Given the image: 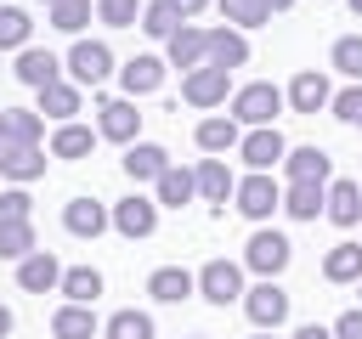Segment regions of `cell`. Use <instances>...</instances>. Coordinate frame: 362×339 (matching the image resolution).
Segmentation results:
<instances>
[{"mask_svg": "<svg viewBox=\"0 0 362 339\" xmlns=\"http://www.w3.org/2000/svg\"><path fill=\"white\" fill-rule=\"evenodd\" d=\"M277 113H283V90L255 79V85L232 90V113L226 119H238V130H260V124H277Z\"/></svg>", "mask_w": 362, "mask_h": 339, "instance_id": "6da1fadb", "label": "cell"}, {"mask_svg": "<svg viewBox=\"0 0 362 339\" xmlns=\"http://www.w3.org/2000/svg\"><path fill=\"white\" fill-rule=\"evenodd\" d=\"M232 203H238V215H249V220H266L272 209H283V186L272 181V170H249V175L232 186Z\"/></svg>", "mask_w": 362, "mask_h": 339, "instance_id": "7a4b0ae2", "label": "cell"}, {"mask_svg": "<svg viewBox=\"0 0 362 339\" xmlns=\"http://www.w3.org/2000/svg\"><path fill=\"white\" fill-rule=\"evenodd\" d=\"M288 260H294V243H288L283 232H266V226H260V232L243 243V266L260 271V277H272V282H277V271H283Z\"/></svg>", "mask_w": 362, "mask_h": 339, "instance_id": "3957f363", "label": "cell"}, {"mask_svg": "<svg viewBox=\"0 0 362 339\" xmlns=\"http://www.w3.org/2000/svg\"><path fill=\"white\" fill-rule=\"evenodd\" d=\"M192 282H198V294H204L209 305H232V299H243V266H238V260H209Z\"/></svg>", "mask_w": 362, "mask_h": 339, "instance_id": "277c9868", "label": "cell"}, {"mask_svg": "<svg viewBox=\"0 0 362 339\" xmlns=\"http://www.w3.org/2000/svg\"><path fill=\"white\" fill-rule=\"evenodd\" d=\"M136 130H141V113H136V102L130 96H107L102 107H96V136L102 141H136Z\"/></svg>", "mask_w": 362, "mask_h": 339, "instance_id": "5b68a950", "label": "cell"}, {"mask_svg": "<svg viewBox=\"0 0 362 339\" xmlns=\"http://www.w3.org/2000/svg\"><path fill=\"white\" fill-rule=\"evenodd\" d=\"M283 153H288V141H283V130H277V124L243 130V141H238V158H243L249 170H277V164H283Z\"/></svg>", "mask_w": 362, "mask_h": 339, "instance_id": "8992f818", "label": "cell"}, {"mask_svg": "<svg viewBox=\"0 0 362 339\" xmlns=\"http://www.w3.org/2000/svg\"><path fill=\"white\" fill-rule=\"evenodd\" d=\"M243 311H249L255 328H283V316H288V294H283L272 277H260L255 288H243Z\"/></svg>", "mask_w": 362, "mask_h": 339, "instance_id": "52a82bcc", "label": "cell"}, {"mask_svg": "<svg viewBox=\"0 0 362 339\" xmlns=\"http://www.w3.org/2000/svg\"><path fill=\"white\" fill-rule=\"evenodd\" d=\"M68 73H74V85H102V79L113 73V51H107L102 40H74Z\"/></svg>", "mask_w": 362, "mask_h": 339, "instance_id": "ba28073f", "label": "cell"}, {"mask_svg": "<svg viewBox=\"0 0 362 339\" xmlns=\"http://www.w3.org/2000/svg\"><path fill=\"white\" fill-rule=\"evenodd\" d=\"M107 226H119L124 237H153V226H158V203L141 198V192H130V198H119V203L107 209Z\"/></svg>", "mask_w": 362, "mask_h": 339, "instance_id": "9c48e42d", "label": "cell"}, {"mask_svg": "<svg viewBox=\"0 0 362 339\" xmlns=\"http://www.w3.org/2000/svg\"><path fill=\"white\" fill-rule=\"evenodd\" d=\"M226 90H232V73H226V68H209V62L192 68V73L181 79V96H187L192 107H221Z\"/></svg>", "mask_w": 362, "mask_h": 339, "instance_id": "30bf717a", "label": "cell"}, {"mask_svg": "<svg viewBox=\"0 0 362 339\" xmlns=\"http://www.w3.org/2000/svg\"><path fill=\"white\" fill-rule=\"evenodd\" d=\"M204 45H209V28L181 23V28L164 40V62H170V68H181V73H192V68H204Z\"/></svg>", "mask_w": 362, "mask_h": 339, "instance_id": "8fae6325", "label": "cell"}, {"mask_svg": "<svg viewBox=\"0 0 362 339\" xmlns=\"http://www.w3.org/2000/svg\"><path fill=\"white\" fill-rule=\"evenodd\" d=\"M328 96H334V85H328V73H317V68L294 73V79H288V90H283V102H288L294 113H322V107H328Z\"/></svg>", "mask_w": 362, "mask_h": 339, "instance_id": "7c38bea8", "label": "cell"}, {"mask_svg": "<svg viewBox=\"0 0 362 339\" xmlns=\"http://www.w3.org/2000/svg\"><path fill=\"white\" fill-rule=\"evenodd\" d=\"M164 56H153V51H141V56H130L124 68H119V85H124V96L136 102V96H147V90H158L164 85Z\"/></svg>", "mask_w": 362, "mask_h": 339, "instance_id": "4fadbf2b", "label": "cell"}, {"mask_svg": "<svg viewBox=\"0 0 362 339\" xmlns=\"http://www.w3.org/2000/svg\"><path fill=\"white\" fill-rule=\"evenodd\" d=\"M57 282H62V266H57L51 249H34L28 260H17V288L23 294H51Z\"/></svg>", "mask_w": 362, "mask_h": 339, "instance_id": "5bb4252c", "label": "cell"}, {"mask_svg": "<svg viewBox=\"0 0 362 339\" xmlns=\"http://www.w3.org/2000/svg\"><path fill=\"white\" fill-rule=\"evenodd\" d=\"M204 62L209 68H243L249 62V40L238 34V28H209V45H204Z\"/></svg>", "mask_w": 362, "mask_h": 339, "instance_id": "9a60e30c", "label": "cell"}, {"mask_svg": "<svg viewBox=\"0 0 362 339\" xmlns=\"http://www.w3.org/2000/svg\"><path fill=\"white\" fill-rule=\"evenodd\" d=\"M23 85H34V90H45V85H57L62 79V62L51 56V51H40V45H23L17 51V68H11Z\"/></svg>", "mask_w": 362, "mask_h": 339, "instance_id": "2e32d148", "label": "cell"}, {"mask_svg": "<svg viewBox=\"0 0 362 339\" xmlns=\"http://www.w3.org/2000/svg\"><path fill=\"white\" fill-rule=\"evenodd\" d=\"M164 170H170V153H164L158 141H130V147H124V175H130L136 186H141V181H158Z\"/></svg>", "mask_w": 362, "mask_h": 339, "instance_id": "e0dca14e", "label": "cell"}, {"mask_svg": "<svg viewBox=\"0 0 362 339\" xmlns=\"http://www.w3.org/2000/svg\"><path fill=\"white\" fill-rule=\"evenodd\" d=\"M283 175L288 181H334V158L322 147H288L283 153Z\"/></svg>", "mask_w": 362, "mask_h": 339, "instance_id": "ac0fdd59", "label": "cell"}, {"mask_svg": "<svg viewBox=\"0 0 362 339\" xmlns=\"http://www.w3.org/2000/svg\"><path fill=\"white\" fill-rule=\"evenodd\" d=\"M322 215H328L334 226H356V220H362V186H356V181H328Z\"/></svg>", "mask_w": 362, "mask_h": 339, "instance_id": "d6986e66", "label": "cell"}, {"mask_svg": "<svg viewBox=\"0 0 362 339\" xmlns=\"http://www.w3.org/2000/svg\"><path fill=\"white\" fill-rule=\"evenodd\" d=\"M192 141H198L204 153H238V141H243V130H238V119H226V113H209V119H198V130H192Z\"/></svg>", "mask_w": 362, "mask_h": 339, "instance_id": "ffe728a7", "label": "cell"}, {"mask_svg": "<svg viewBox=\"0 0 362 339\" xmlns=\"http://www.w3.org/2000/svg\"><path fill=\"white\" fill-rule=\"evenodd\" d=\"M192 186H198V198H209V203H226V198H232V186H238V175L226 170V158H198V170H192Z\"/></svg>", "mask_w": 362, "mask_h": 339, "instance_id": "44dd1931", "label": "cell"}, {"mask_svg": "<svg viewBox=\"0 0 362 339\" xmlns=\"http://www.w3.org/2000/svg\"><path fill=\"white\" fill-rule=\"evenodd\" d=\"M62 226H68L74 237H102V232H107V209H102L96 198H68V203H62Z\"/></svg>", "mask_w": 362, "mask_h": 339, "instance_id": "7402d4cb", "label": "cell"}, {"mask_svg": "<svg viewBox=\"0 0 362 339\" xmlns=\"http://www.w3.org/2000/svg\"><path fill=\"white\" fill-rule=\"evenodd\" d=\"M147 294H153L158 305H181L187 294H198V282H192L187 266H158V271L147 277Z\"/></svg>", "mask_w": 362, "mask_h": 339, "instance_id": "603a6c76", "label": "cell"}, {"mask_svg": "<svg viewBox=\"0 0 362 339\" xmlns=\"http://www.w3.org/2000/svg\"><path fill=\"white\" fill-rule=\"evenodd\" d=\"M57 294H62L68 305H96V294H102V271H96V266H62Z\"/></svg>", "mask_w": 362, "mask_h": 339, "instance_id": "cb8c5ba5", "label": "cell"}, {"mask_svg": "<svg viewBox=\"0 0 362 339\" xmlns=\"http://www.w3.org/2000/svg\"><path fill=\"white\" fill-rule=\"evenodd\" d=\"M0 130H6V147H40L45 119L28 113V107H0Z\"/></svg>", "mask_w": 362, "mask_h": 339, "instance_id": "d4e9b609", "label": "cell"}, {"mask_svg": "<svg viewBox=\"0 0 362 339\" xmlns=\"http://www.w3.org/2000/svg\"><path fill=\"white\" fill-rule=\"evenodd\" d=\"M322 192H328V181H288L283 186V209L294 220H317L322 215Z\"/></svg>", "mask_w": 362, "mask_h": 339, "instance_id": "484cf974", "label": "cell"}, {"mask_svg": "<svg viewBox=\"0 0 362 339\" xmlns=\"http://www.w3.org/2000/svg\"><path fill=\"white\" fill-rule=\"evenodd\" d=\"M40 119H57V124H68L74 113H79V85H68V79H57V85H45L40 90V107H34Z\"/></svg>", "mask_w": 362, "mask_h": 339, "instance_id": "4316f807", "label": "cell"}, {"mask_svg": "<svg viewBox=\"0 0 362 339\" xmlns=\"http://www.w3.org/2000/svg\"><path fill=\"white\" fill-rule=\"evenodd\" d=\"M322 277L328 282H362V243H334L322 254Z\"/></svg>", "mask_w": 362, "mask_h": 339, "instance_id": "83f0119b", "label": "cell"}, {"mask_svg": "<svg viewBox=\"0 0 362 339\" xmlns=\"http://www.w3.org/2000/svg\"><path fill=\"white\" fill-rule=\"evenodd\" d=\"M153 186H158V198H153L158 209H164V203H170V209H181V203H192V198H198V186H192V170H181V164H170V170H164Z\"/></svg>", "mask_w": 362, "mask_h": 339, "instance_id": "f1b7e54d", "label": "cell"}, {"mask_svg": "<svg viewBox=\"0 0 362 339\" xmlns=\"http://www.w3.org/2000/svg\"><path fill=\"white\" fill-rule=\"evenodd\" d=\"M51 333H57V339H96V311H90V305H57Z\"/></svg>", "mask_w": 362, "mask_h": 339, "instance_id": "f546056e", "label": "cell"}, {"mask_svg": "<svg viewBox=\"0 0 362 339\" xmlns=\"http://www.w3.org/2000/svg\"><path fill=\"white\" fill-rule=\"evenodd\" d=\"M90 147H96V130H85V124H57V136H51V158H90Z\"/></svg>", "mask_w": 362, "mask_h": 339, "instance_id": "4dcf8cb0", "label": "cell"}, {"mask_svg": "<svg viewBox=\"0 0 362 339\" xmlns=\"http://www.w3.org/2000/svg\"><path fill=\"white\" fill-rule=\"evenodd\" d=\"M0 175L34 181V175H45V153L40 147H0Z\"/></svg>", "mask_w": 362, "mask_h": 339, "instance_id": "1f68e13d", "label": "cell"}, {"mask_svg": "<svg viewBox=\"0 0 362 339\" xmlns=\"http://www.w3.org/2000/svg\"><path fill=\"white\" fill-rule=\"evenodd\" d=\"M34 249V220H0V260H28Z\"/></svg>", "mask_w": 362, "mask_h": 339, "instance_id": "d6a6232c", "label": "cell"}, {"mask_svg": "<svg viewBox=\"0 0 362 339\" xmlns=\"http://www.w3.org/2000/svg\"><path fill=\"white\" fill-rule=\"evenodd\" d=\"M175 28H181V17H175V6H170V0H141V34L170 40Z\"/></svg>", "mask_w": 362, "mask_h": 339, "instance_id": "836d02e7", "label": "cell"}, {"mask_svg": "<svg viewBox=\"0 0 362 339\" xmlns=\"http://www.w3.org/2000/svg\"><path fill=\"white\" fill-rule=\"evenodd\" d=\"M328 62H334L351 85H362V34H339L334 51H328Z\"/></svg>", "mask_w": 362, "mask_h": 339, "instance_id": "e575fe53", "label": "cell"}, {"mask_svg": "<svg viewBox=\"0 0 362 339\" xmlns=\"http://www.w3.org/2000/svg\"><path fill=\"white\" fill-rule=\"evenodd\" d=\"M28 11L23 6H0V51H23L28 45Z\"/></svg>", "mask_w": 362, "mask_h": 339, "instance_id": "d590c367", "label": "cell"}, {"mask_svg": "<svg viewBox=\"0 0 362 339\" xmlns=\"http://www.w3.org/2000/svg\"><path fill=\"white\" fill-rule=\"evenodd\" d=\"M102 333L107 339H153V316L147 311H113Z\"/></svg>", "mask_w": 362, "mask_h": 339, "instance_id": "8d00e7d4", "label": "cell"}, {"mask_svg": "<svg viewBox=\"0 0 362 339\" xmlns=\"http://www.w3.org/2000/svg\"><path fill=\"white\" fill-rule=\"evenodd\" d=\"M90 17H96V0H62V6H51V28H62V34H79Z\"/></svg>", "mask_w": 362, "mask_h": 339, "instance_id": "74e56055", "label": "cell"}, {"mask_svg": "<svg viewBox=\"0 0 362 339\" xmlns=\"http://www.w3.org/2000/svg\"><path fill=\"white\" fill-rule=\"evenodd\" d=\"M215 6H221V17H226L238 34H243V28H260V23H272L260 0H215Z\"/></svg>", "mask_w": 362, "mask_h": 339, "instance_id": "f35d334b", "label": "cell"}, {"mask_svg": "<svg viewBox=\"0 0 362 339\" xmlns=\"http://www.w3.org/2000/svg\"><path fill=\"white\" fill-rule=\"evenodd\" d=\"M141 17V0H96V23H107V28H130Z\"/></svg>", "mask_w": 362, "mask_h": 339, "instance_id": "ab89813d", "label": "cell"}, {"mask_svg": "<svg viewBox=\"0 0 362 339\" xmlns=\"http://www.w3.org/2000/svg\"><path fill=\"white\" fill-rule=\"evenodd\" d=\"M328 113H334V119H345V124H356V119H362V85L334 90V96H328Z\"/></svg>", "mask_w": 362, "mask_h": 339, "instance_id": "60d3db41", "label": "cell"}, {"mask_svg": "<svg viewBox=\"0 0 362 339\" xmlns=\"http://www.w3.org/2000/svg\"><path fill=\"white\" fill-rule=\"evenodd\" d=\"M28 215H34V198H28L23 186L0 192V220H28Z\"/></svg>", "mask_w": 362, "mask_h": 339, "instance_id": "b9f144b4", "label": "cell"}, {"mask_svg": "<svg viewBox=\"0 0 362 339\" xmlns=\"http://www.w3.org/2000/svg\"><path fill=\"white\" fill-rule=\"evenodd\" d=\"M328 333H334V339H362V305H356V311H339Z\"/></svg>", "mask_w": 362, "mask_h": 339, "instance_id": "7bdbcfd3", "label": "cell"}, {"mask_svg": "<svg viewBox=\"0 0 362 339\" xmlns=\"http://www.w3.org/2000/svg\"><path fill=\"white\" fill-rule=\"evenodd\" d=\"M170 6H175V17H181V23H187V17H198V11H204V6H209V0H170Z\"/></svg>", "mask_w": 362, "mask_h": 339, "instance_id": "ee69618b", "label": "cell"}, {"mask_svg": "<svg viewBox=\"0 0 362 339\" xmlns=\"http://www.w3.org/2000/svg\"><path fill=\"white\" fill-rule=\"evenodd\" d=\"M294 339H334L328 328H317V322H305V328H294Z\"/></svg>", "mask_w": 362, "mask_h": 339, "instance_id": "f6af8a7d", "label": "cell"}, {"mask_svg": "<svg viewBox=\"0 0 362 339\" xmlns=\"http://www.w3.org/2000/svg\"><path fill=\"white\" fill-rule=\"evenodd\" d=\"M260 6H266V17H272V11H288L294 0H260Z\"/></svg>", "mask_w": 362, "mask_h": 339, "instance_id": "bcb514c9", "label": "cell"}, {"mask_svg": "<svg viewBox=\"0 0 362 339\" xmlns=\"http://www.w3.org/2000/svg\"><path fill=\"white\" fill-rule=\"evenodd\" d=\"M11 333V305H0V339Z\"/></svg>", "mask_w": 362, "mask_h": 339, "instance_id": "7dc6e473", "label": "cell"}, {"mask_svg": "<svg viewBox=\"0 0 362 339\" xmlns=\"http://www.w3.org/2000/svg\"><path fill=\"white\" fill-rule=\"evenodd\" d=\"M345 6H351V11H356V17H362V0H345Z\"/></svg>", "mask_w": 362, "mask_h": 339, "instance_id": "c3c4849f", "label": "cell"}, {"mask_svg": "<svg viewBox=\"0 0 362 339\" xmlns=\"http://www.w3.org/2000/svg\"><path fill=\"white\" fill-rule=\"evenodd\" d=\"M40 6H45V11H51V6H62V0H40Z\"/></svg>", "mask_w": 362, "mask_h": 339, "instance_id": "681fc988", "label": "cell"}, {"mask_svg": "<svg viewBox=\"0 0 362 339\" xmlns=\"http://www.w3.org/2000/svg\"><path fill=\"white\" fill-rule=\"evenodd\" d=\"M0 147H6V130H0Z\"/></svg>", "mask_w": 362, "mask_h": 339, "instance_id": "f907efd6", "label": "cell"}, {"mask_svg": "<svg viewBox=\"0 0 362 339\" xmlns=\"http://www.w3.org/2000/svg\"><path fill=\"white\" fill-rule=\"evenodd\" d=\"M255 339H272V333H255Z\"/></svg>", "mask_w": 362, "mask_h": 339, "instance_id": "816d5d0a", "label": "cell"}, {"mask_svg": "<svg viewBox=\"0 0 362 339\" xmlns=\"http://www.w3.org/2000/svg\"><path fill=\"white\" fill-rule=\"evenodd\" d=\"M192 339H204V333H192Z\"/></svg>", "mask_w": 362, "mask_h": 339, "instance_id": "f5cc1de1", "label": "cell"}, {"mask_svg": "<svg viewBox=\"0 0 362 339\" xmlns=\"http://www.w3.org/2000/svg\"><path fill=\"white\" fill-rule=\"evenodd\" d=\"M356 124H362V119H356Z\"/></svg>", "mask_w": 362, "mask_h": 339, "instance_id": "db71d44e", "label": "cell"}]
</instances>
